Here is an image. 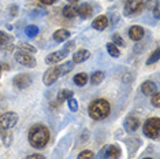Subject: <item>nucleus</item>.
<instances>
[{"label": "nucleus", "mask_w": 160, "mask_h": 159, "mask_svg": "<svg viewBox=\"0 0 160 159\" xmlns=\"http://www.w3.org/2000/svg\"><path fill=\"white\" fill-rule=\"evenodd\" d=\"M29 143L34 148H44L49 141V131L48 128L41 124L33 125L29 131Z\"/></svg>", "instance_id": "nucleus-1"}, {"label": "nucleus", "mask_w": 160, "mask_h": 159, "mask_svg": "<svg viewBox=\"0 0 160 159\" xmlns=\"http://www.w3.org/2000/svg\"><path fill=\"white\" fill-rule=\"evenodd\" d=\"M111 113V106L105 99H96L89 106V115L94 121L105 119Z\"/></svg>", "instance_id": "nucleus-2"}, {"label": "nucleus", "mask_w": 160, "mask_h": 159, "mask_svg": "<svg viewBox=\"0 0 160 159\" xmlns=\"http://www.w3.org/2000/svg\"><path fill=\"white\" fill-rule=\"evenodd\" d=\"M144 135L151 139H158L160 135V119L158 117L148 118L144 124Z\"/></svg>", "instance_id": "nucleus-3"}, {"label": "nucleus", "mask_w": 160, "mask_h": 159, "mask_svg": "<svg viewBox=\"0 0 160 159\" xmlns=\"http://www.w3.org/2000/svg\"><path fill=\"white\" fill-rule=\"evenodd\" d=\"M18 122V114L14 111H7L0 115V129H12Z\"/></svg>", "instance_id": "nucleus-4"}, {"label": "nucleus", "mask_w": 160, "mask_h": 159, "mask_svg": "<svg viewBox=\"0 0 160 159\" xmlns=\"http://www.w3.org/2000/svg\"><path fill=\"white\" fill-rule=\"evenodd\" d=\"M144 0H127L125 7H123V13L126 17H133L136 14L141 13L144 8Z\"/></svg>", "instance_id": "nucleus-5"}, {"label": "nucleus", "mask_w": 160, "mask_h": 159, "mask_svg": "<svg viewBox=\"0 0 160 159\" xmlns=\"http://www.w3.org/2000/svg\"><path fill=\"white\" fill-rule=\"evenodd\" d=\"M15 59L18 63L23 64L26 67H34L36 66V58L33 56V54H29V52H25L22 49L15 52Z\"/></svg>", "instance_id": "nucleus-6"}, {"label": "nucleus", "mask_w": 160, "mask_h": 159, "mask_svg": "<svg viewBox=\"0 0 160 159\" xmlns=\"http://www.w3.org/2000/svg\"><path fill=\"white\" fill-rule=\"evenodd\" d=\"M12 84L15 88L18 89H26L32 85V77L26 73H21V74H17L15 77L12 78Z\"/></svg>", "instance_id": "nucleus-7"}, {"label": "nucleus", "mask_w": 160, "mask_h": 159, "mask_svg": "<svg viewBox=\"0 0 160 159\" xmlns=\"http://www.w3.org/2000/svg\"><path fill=\"white\" fill-rule=\"evenodd\" d=\"M60 77V71H59V69L56 67H51L48 69V70L45 71V74H44V77H42V81H44V84L47 86H51L52 84H55V82L59 80Z\"/></svg>", "instance_id": "nucleus-8"}, {"label": "nucleus", "mask_w": 160, "mask_h": 159, "mask_svg": "<svg viewBox=\"0 0 160 159\" xmlns=\"http://www.w3.org/2000/svg\"><path fill=\"white\" fill-rule=\"evenodd\" d=\"M67 54H68V51H66V49L55 51V52L49 54V55L45 58V63H47V64H49V66H53V64H56V63L62 62V60H63L64 58L67 56Z\"/></svg>", "instance_id": "nucleus-9"}, {"label": "nucleus", "mask_w": 160, "mask_h": 159, "mask_svg": "<svg viewBox=\"0 0 160 159\" xmlns=\"http://www.w3.org/2000/svg\"><path fill=\"white\" fill-rule=\"evenodd\" d=\"M140 128V119L134 115H129L125 119V129L127 132H136Z\"/></svg>", "instance_id": "nucleus-10"}, {"label": "nucleus", "mask_w": 160, "mask_h": 159, "mask_svg": "<svg viewBox=\"0 0 160 159\" xmlns=\"http://www.w3.org/2000/svg\"><path fill=\"white\" fill-rule=\"evenodd\" d=\"M145 34V30L144 28L141 26H132L129 29V37L133 40V41H140L141 38L144 37Z\"/></svg>", "instance_id": "nucleus-11"}, {"label": "nucleus", "mask_w": 160, "mask_h": 159, "mask_svg": "<svg viewBox=\"0 0 160 159\" xmlns=\"http://www.w3.org/2000/svg\"><path fill=\"white\" fill-rule=\"evenodd\" d=\"M90 58V52L88 49H79L72 55V63L77 64V63H82L85 62V60H88Z\"/></svg>", "instance_id": "nucleus-12"}, {"label": "nucleus", "mask_w": 160, "mask_h": 159, "mask_svg": "<svg viewBox=\"0 0 160 159\" xmlns=\"http://www.w3.org/2000/svg\"><path fill=\"white\" fill-rule=\"evenodd\" d=\"M141 92L147 96H152L153 93L158 92V85H156L153 81H145L144 84L141 85Z\"/></svg>", "instance_id": "nucleus-13"}, {"label": "nucleus", "mask_w": 160, "mask_h": 159, "mask_svg": "<svg viewBox=\"0 0 160 159\" xmlns=\"http://www.w3.org/2000/svg\"><path fill=\"white\" fill-rule=\"evenodd\" d=\"M93 14V8L89 3H83L78 7V15L82 18V19H88V18L92 17Z\"/></svg>", "instance_id": "nucleus-14"}, {"label": "nucleus", "mask_w": 160, "mask_h": 159, "mask_svg": "<svg viewBox=\"0 0 160 159\" xmlns=\"http://www.w3.org/2000/svg\"><path fill=\"white\" fill-rule=\"evenodd\" d=\"M108 23H110V21H108L107 17L105 15H99L96 19L93 21L92 26H93V29H96V30H104V29L108 26Z\"/></svg>", "instance_id": "nucleus-15"}, {"label": "nucleus", "mask_w": 160, "mask_h": 159, "mask_svg": "<svg viewBox=\"0 0 160 159\" xmlns=\"http://www.w3.org/2000/svg\"><path fill=\"white\" fill-rule=\"evenodd\" d=\"M70 32L67 30V29H58V30L53 33V40H55L56 43H64L67 41L68 38H70Z\"/></svg>", "instance_id": "nucleus-16"}, {"label": "nucleus", "mask_w": 160, "mask_h": 159, "mask_svg": "<svg viewBox=\"0 0 160 159\" xmlns=\"http://www.w3.org/2000/svg\"><path fill=\"white\" fill-rule=\"evenodd\" d=\"M78 15V6L77 4H67L63 8V17L64 18H74Z\"/></svg>", "instance_id": "nucleus-17"}, {"label": "nucleus", "mask_w": 160, "mask_h": 159, "mask_svg": "<svg viewBox=\"0 0 160 159\" xmlns=\"http://www.w3.org/2000/svg\"><path fill=\"white\" fill-rule=\"evenodd\" d=\"M0 137H2L3 144H4L6 147H10L14 141V137L8 129H0Z\"/></svg>", "instance_id": "nucleus-18"}, {"label": "nucleus", "mask_w": 160, "mask_h": 159, "mask_svg": "<svg viewBox=\"0 0 160 159\" xmlns=\"http://www.w3.org/2000/svg\"><path fill=\"white\" fill-rule=\"evenodd\" d=\"M107 158L108 159H119L121 158V148H119L118 146H114V144L108 146V148H107Z\"/></svg>", "instance_id": "nucleus-19"}, {"label": "nucleus", "mask_w": 160, "mask_h": 159, "mask_svg": "<svg viewBox=\"0 0 160 159\" xmlns=\"http://www.w3.org/2000/svg\"><path fill=\"white\" fill-rule=\"evenodd\" d=\"M74 84L75 85H78V86H85L86 84H88V81H89V75L86 74V73H78V74H75L74 75Z\"/></svg>", "instance_id": "nucleus-20"}, {"label": "nucleus", "mask_w": 160, "mask_h": 159, "mask_svg": "<svg viewBox=\"0 0 160 159\" xmlns=\"http://www.w3.org/2000/svg\"><path fill=\"white\" fill-rule=\"evenodd\" d=\"M104 78H105V74L103 73V71H94V73L90 75L89 81H90L92 85H100L101 82L104 81Z\"/></svg>", "instance_id": "nucleus-21"}, {"label": "nucleus", "mask_w": 160, "mask_h": 159, "mask_svg": "<svg viewBox=\"0 0 160 159\" xmlns=\"http://www.w3.org/2000/svg\"><path fill=\"white\" fill-rule=\"evenodd\" d=\"M72 96H74V93H72V91H70V89H60L59 93H58V103L67 102Z\"/></svg>", "instance_id": "nucleus-22"}, {"label": "nucleus", "mask_w": 160, "mask_h": 159, "mask_svg": "<svg viewBox=\"0 0 160 159\" xmlns=\"http://www.w3.org/2000/svg\"><path fill=\"white\" fill-rule=\"evenodd\" d=\"M58 69H59V71H60V75H66L74 69V63H72V60H68V62H64L63 64L58 66Z\"/></svg>", "instance_id": "nucleus-23"}, {"label": "nucleus", "mask_w": 160, "mask_h": 159, "mask_svg": "<svg viewBox=\"0 0 160 159\" xmlns=\"http://www.w3.org/2000/svg\"><path fill=\"white\" fill-rule=\"evenodd\" d=\"M107 52L110 54V55L112 58H118L119 55H121V51H119V48L116 47L115 44H112V43H107Z\"/></svg>", "instance_id": "nucleus-24"}, {"label": "nucleus", "mask_w": 160, "mask_h": 159, "mask_svg": "<svg viewBox=\"0 0 160 159\" xmlns=\"http://www.w3.org/2000/svg\"><path fill=\"white\" fill-rule=\"evenodd\" d=\"M25 34H26L28 37L33 38L38 34V28L36 26V25H29V26L25 28Z\"/></svg>", "instance_id": "nucleus-25"}, {"label": "nucleus", "mask_w": 160, "mask_h": 159, "mask_svg": "<svg viewBox=\"0 0 160 159\" xmlns=\"http://www.w3.org/2000/svg\"><path fill=\"white\" fill-rule=\"evenodd\" d=\"M18 47H19V49H22L25 52H29V54H36V51H37L36 47H33L32 44H28V43H19Z\"/></svg>", "instance_id": "nucleus-26"}, {"label": "nucleus", "mask_w": 160, "mask_h": 159, "mask_svg": "<svg viewBox=\"0 0 160 159\" xmlns=\"http://www.w3.org/2000/svg\"><path fill=\"white\" fill-rule=\"evenodd\" d=\"M67 104H68V108H70V111H72V113L78 111V102H77V99H75L74 96L70 97V99L67 100Z\"/></svg>", "instance_id": "nucleus-27"}, {"label": "nucleus", "mask_w": 160, "mask_h": 159, "mask_svg": "<svg viewBox=\"0 0 160 159\" xmlns=\"http://www.w3.org/2000/svg\"><path fill=\"white\" fill-rule=\"evenodd\" d=\"M112 44H115L116 47H123V45H125V41H123L122 36L118 34V33L112 34Z\"/></svg>", "instance_id": "nucleus-28"}, {"label": "nucleus", "mask_w": 160, "mask_h": 159, "mask_svg": "<svg viewBox=\"0 0 160 159\" xmlns=\"http://www.w3.org/2000/svg\"><path fill=\"white\" fill-rule=\"evenodd\" d=\"M159 55H160V51H159V48H156L155 51H153V54L151 55V58L147 60V64L149 66V64H153V63H156L159 60Z\"/></svg>", "instance_id": "nucleus-29"}, {"label": "nucleus", "mask_w": 160, "mask_h": 159, "mask_svg": "<svg viewBox=\"0 0 160 159\" xmlns=\"http://www.w3.org/2000/svg\"><path fill=\"white\" fill-rule=\"evenodd\" d=\"M78 159H94V154L89 150H85V151H81L78 155Z\"/></svg>", "instance_id": "nucleus-30"}, {"label": "nucleus", "mask_w": 160, "mask_h": 159, "mask_svg": "<svg viewBox=\"0 0 160 159\" xmlns=\"http://www.w3.org/2000/svg\"><path fill=\"white\" fill-rule=\"evenodd\" d=\"M151 103H152V106L156 107V108L160 107V95H159V92H156V93H153V95H152Z\"/></svg>", "instance_id": "nucleus-31"}, {"label": "nucleus", "mask_w": 160, "mask_h": 159, "mask_svg": "<svg viewBox=\"0 0 160 159\" xmlns=\"http://www.w3.org/2000/svg\"><path fill=\"white\" fill-rule=\"evenodd\" d=\"M8 41H10V36L7 34L6 32L0 30V45H6V44H8Z\"/></svg>", "instance_id": "nucleus-32"}, {"label": "nucleus", "mask_w": 160, "mask_h": 159, "mask_svg": "<svg viewBox=\"0 0 160 159\" xmlns=\"http://www.w3.org/2000/svg\"><path fill=\"white\" fill-rule=\"evenodd\" d=\"M156 6H159V0H147V3H144V7L148 10H153Z\"/></svg>", "instance_id": "nucleus-33"}, {"label": "nucleus", "mask_w": 160, "mask_h": 159, "mask_svg": "<svg viewBox=\"0 0 160 159\" xmlns=\"http://www.w3.org/2000/svg\"><path fill=\"white\" fill-rule=\"evenodd\" d=\"M107 148H108V146H104L101 148L99 151V154L96 155V159H107Z\"/></svg>", "instance_id": "nucleus-34"}, {"label": "nucleus", "mask_w": 160, "mask_h": 159, "mask_svg": "<svg viewBox=\"0 0 160 159\" xmlns=\"http://www.w3.org/2000/svg\"><path fill=\"white\" fill-rule=\"evenodd\" d=\"M10 70V64L7 63H0V75H2L3 71H8Z\"/></svg>", "instance_id": "nucleus-35"}, {"label": "nucleus", "mask_w": 160, "mask_h": 159, "mask_svg": "<svg viewBox=\"0 0 160 159\" xmlns=\"http://www.w3.org/2000/svg\"><path fill=\"white\" fill-rule=\"evenodd\" d=\"M26 159H45V156H42L41 154H32V155H29Z\"/></svg>", "instance_id": "nucleus-36"}, {"label": "nucleus", "mask_w": 160, "mask_h": 159, "mask_svg": "<svg viewBox=\"0 0 160 159\" xmlns=\"http://www.w3.org/2000/svg\"><path fill=\"white\" fill-rule=\"evenodd\" d=\"M58 0H40V3H42V4H45V6H51V4H53V3H56Z\"/></svg>", "instance_id": "nucleus-37"}, {"label": "nucleus", "mask_w": 160, "mask_h": 159, "mask_svg": "<svg viewBox=\"0 0 160 159\" xmlns=\"http://www.w3.org/2000/svg\"><path fill=\"white\" fill-rule=\"evenodd\" d=\"M74 45H75V43H74V41H70L68 44H66V47H64V49H66V51H71L72 47H74Z\"/></svg>", "instance_id": "nucleus-38"}, {"label": "nucleus", "mask_w": 160, "mask_h": 159, "mask_svg": "<svg viewBox=\"0 0 160 159\" xmlns=\"http://www.w3.org/2000/svg\"><path fill=\"white\" fill-rule=\"evenodd\" d=\"M153 15L156 19H159V17H160V14H159V6H156L155 8H153Z\"/></svg>", "instance_id": "nucleus-39"}, {"label": "nucleus", "mask_w": 160, "mask_h": 159, "mask_svg": "<svg viewBox=\"0 0 160 159\" xmlns=\"http://www.w3.org/2000/svg\"><path fill=\"white\" fill-rule=\"evenodd\" d=\"M68 3H70V4H77V3L79 2V0H67Z\"/></svg>", "instance_id": "nucleus-40"}, {"label": "nucleus", "mask_w": 160, "mask_h": 159, "mask_svg": "<svg viewBox=\"0 0 160 159\" xmlns=\"http://www.w3.org/2000/svg\"><path fill=\"white\" fill-rule=\"evenodd\" d=\"M11 11H12L11 15H15V13H17V7H12V10H11Z\"/></svg>", "instance_id": "nucleus-41"}, {"label": "nucleus", "mask_w": 160, "mask_h": 159, "mask_svg": "<svg viewBox=\"0 0 160 159\" xmlns=\"http://www.w3.org/2000/svg\"><path fill=\"white\" fill-rule=\"evenodd\" d=\"M144 159H152V158H144Z\"/></svg>", "instance_id": "nucleus-42"}]
</instances>
